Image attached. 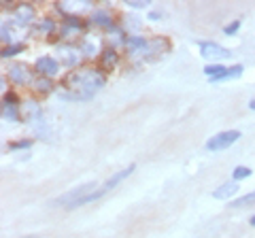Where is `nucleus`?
<instances>
[{"label":"nucleus","mask_w":255,"mask_h":238,"mask_svg":"<svg viewBox=\"0 0 255 238\" xmlns=\"http://www.w3.org/2000/svg\"><path fill=\"white\" fill-rule=\"evenodd\" d=\"M11 23L19 28H28L36 23V9L30 2H17L11 9Z\"/></svg>","instance_id":"nucleus-6"},{"label":"nucleus","mask_w":255,"mask_h":238,"mask_svg":"<svg viewBox=\"0 0 255 238\" xmlns=\"http://www.w3.org/2000/svg\"><path fill=\"white\" fill-rule=\"evenodd\" d=\"M236 192H238V183H236V181H226V183H221L213 192V198H215V200H230V198H232Z\"/></svg>","instance_id":"nucleus-20"},{"label":"nucleus","mask_w":255,"mask_h":238,"mask_svg":"<svg viewBox=\"0 0 255 238\" xmlns=\"http://www.w3.org/2000/svg\"><path fill=\"white\" fill-rule=\"evenodd\" d=\"M32 90H34L36 96H49L55 92V83L49 77H36L34 83H32Z\"/></svg>","instance_id":"nucleus-19"},{"label":"nucleus","mask_w":255,"mask_h":238,"mask_svg":"<svg viewBox=\"0 0 255 238\" xmlns=\"http://www.w3.org/2000/svg\"><path fill=\"white\" fill-rule=\"evenodd\" d=\"M134 170H136V164H130L128 168L119 170V172H115V174H111V177L105 181V185H102V187H105L107 192H111V189H115L119 183H122V181H126L128 177H130V174H132Z\"/></svg>","instance_id":"nucleus-18"},{"label":"nucleus","mask_w":255,"mask_h":238,"mask_svg":"<svg viewBox=\"0 0 255 238\" xmlns=\"http://www.w3.org/2000/svg\"><path fill=\"white\" fill-rule=\"evenodd\" d=\"M255 204V192H249L241 198H236V200H230V209H243V206H251Z\"/></svg>","instance_id":"nucleus-26"},{"label":"nucleus","mask_w":255,"mask_h":238,"mask_svg":"<svg viewBox=\"0 0 255 238\" xmlns=\"http://www.w3.org/2000/svg\"><path fill=\"white\" fill-rule=\"evenodd\" d=\"M149 0H130V2H128V6H130V9H149Z\"/></svg>","instance_id":"nucleus-33"},{"label":"nucleus","mask_w":255,"mask_h":238,"mask_svg":"<svg viewBox=\"0 0 255 238\" xmlns=\"http://www.w3.org/2000/svg\"><path fill=\"white\" fill-rule=\"evenodd\" d=\"M226 70H228V66H223V64H206L204 66V75H206V79H209L211 83H215L223 73H226Z\"/></svg>","instance_id":"nucleus-24"},{"label":"nucleus","mask_w":255,"mask_h":238,"mask_svg":"<svg viewBox=\"0 0 255 238\" xmlns=\"http://www.w3.org/2000/svg\"><path fill=\"white\" fill-rule=\"evenodd\" d=\"M34 73L38 77L55 79L62 73V66H60V62L55 60L53 55H41V58H36V62H34Z\"/></svg>","instance_id":"nucleus-10"},{"label":"nucleus","mask_w":255,"mask_h":238,"mask_svg":"<svg viewBox=\"0 0 255 238\" xmlns=\"http://www.w3.org/2000/svg\"><path fill=\"white\" fill-rule=\"evenodd\" d=\"M30 128H32V132L36 134V136H41V138H47L49 136V123H47V119H45V115L43 117H38L36 121H32V123H28Z\"/></svg>","instance_id":"nucleus-23"},{"label":"nucleus","mask_w":255,"mask_h":238,"mask_svg":"<svg viewBox=\"0 0 255 238\" xmlns=\"http://www.w3.org/2000/svg\"><path fill=\"white\" fill-rule=\"evenodd\" d=\"M55 60L60 62V66L77 70V66L81 64L83 53L79 49L77 43H58L55 45Z\"/></svg>","instance_id":"nucleus-3"},{"label":"nucleus","mask_w":255,"mask_h":238,"mask_svg":"<svg viewBox=\"0 0 255 238\" xmlns=\"http://www.w3.org/2000/svg\"><path fill=\"white\" fill-rule=\"evenodd\" d=\"M60 30V23L55 21L53 17H41L36 19V23L32 26V32H34L36 36H51Z\"/></svg>","instance_id":"nucleus-15"},{"label":"nucleus","mask_w":255,"mask_h":238,"mask_svg":"<svg viewBox=\"0 0 255 238\" xmlns=\"http://www.w3.org/2000/svg\"><path fill=\"white\" fill-rule=\"evenodd\" d=\"M23 49H26V45H23V43H13L9 47H2L0 55H2V60H9V58H15L17 53H21Z\"/></svg>","instance_id":"nucleus-28"},{"label":"nucleus","mask_w":255,"mask_h":238,"mask_svg":"<svg viewBox=\"0 0 255 238\" xmlns=\"http://www.w3.org/2000/svg\"><path fill=\"white\" fill-rule=\"evenodd\" d=\"M2 119L11 123H19L23 119L21 113V105H9V102H2Z\"/></svg>","instance_id":"nucleus-21"},{"label":"nucleus","mask_w":255,"mask_h":238,"mask_svg":"<svg viewBox=\"0 0 255 238\" xmlns=\"http://www.w3.org/2000/svg\"><path fill=\"white\" fill-rule=\"evenodd\" d=\"M119 60H122V55H119L117 49H113V47H105L100 53V58H98V66L105 70V73H109V70H115L117 64H119Z\"/></svg>","instance_id":"nucleus-14"},{"label":"nucleus","mask_w":255,"mask_h":238,"mask_svg":"<svg viewBox=\"0 0 255 238\" xmlns=\"http://www.w3.org/2000/svg\"><path fill=\"white\" fill-rule=\"evenodd\" d=\"M251 168H249V166H236V168L232 170V181H236V183H238V181H243V179H249L251 177Z\"/></svg>","instance_id":"nucleus-29"},{"label":"nucleus","mask_w":255,"mask_h":238,"mask_svg":"<svg viewBox=\"0 0 255 238\" xmlns=\"http://www.w3.org/2000/svg\"><path fill=\"white\" fill-rule=\"evenodd\" d=\"M164 17V11H149V15H147V19H151V21H159V19H162Z\"/></svg>","instance_id":"nucleus-34"},{"label":"nucleus","mask_w":255,"mask_h":238,"mask_svg":"<svg viewBox=\"0 0 255 238\" xmlns=\"http://www.w3.org/2000/svg\"><path fill=\"white\" fill-rule=\"evenodd\" d=\"M128 36L130 34L126 32V28L122 26V23H117V26H113L107 32V43H109V47H113V49H117V47H126Z\"/></svg>","instance_id":"nucleus-17"},{"label":"nucleus","mask_w":255,"mask_h":238,"mask_svg":"<svg viewBox=\"0 0 255 238\" xmlns=\"http://www.w3.org/2000/svg\"><path fill=\"white\" fill-rule=\"evenodd\" d=\"M243 70H245V66H243V64L228 66V70H226V73H223V75H221V77H219L215 83H219V81H230V79H238V77L243 75Z\"/></svg>","instance_id":"nucleus-27"},{"label":"nucleus","mask_w":255,"mask_h":238,"mask_svg":"<svg viewBox=\"0 0 255 238\" xmlns=\"http://www.w3.org/2000/svg\"><path fill=\"white\" fill-rule=\"evenodd\" d=\"M32 142H34V138H19V140L9 142V149L11 151H17V149H30Z\"/></svg>","instance_id":"nucleus-30"},{"label":"nucleus","mask_w":255,"mask_h":238,"mask_svg":"<svg viewBox=\"0 0 255 238\" xmlns=\"http://www.w3.org/2000/svg\"><path fill=\"white\" fill-rule=\"evenodd\" d=\"M249 109H251V111H255V98L249 102Z\"/></svg>","instance_id":"nucleus-36"},{"label":"nucleus","mask_w":255,"mask_h":238,"mask_svg":"<svg viewBox=\"0 0 255 238\" xmlns=\"http://www.w3.org/2000/svg\"><path fill=\"white\" fill-rule=\"evenodd\" d=\"M55 9H58V13L62 15V17H81L83 13L87 11H94V6L90 0H81V2H73V0H66V2H58L55 4Z\"/></svg>","instance_id":"nucleus-9"},{"label":"nucleus","mask_w":255,"mask_h":238,"mask_svg":"<svg viewBox=\"0 0 255 238\" xmlns=\"http://www.w3.org/2000/svg\"><path fill=\"white\" fill-rule=\"evenodd\" d=\"M0 38H2V45L4 47H9V45H13V23H11V19L9 21H2V26H0Z\"/></svg>","instance_id":"nucleus-25"},{"label":"nucleus","mask_w":255,"mask_h":238,"mask_svg":"<svg viewBox=\"0 0 255 238\" xmlns=\"http://www.w3.org/2000/svg\"><path fill=\"white\" fill-rule=\"evenodd\" d=\"M23 238H36V236H23Z\"/></svg>","instance_id":"nucleus-37"},{"label":"nucleus","mask_w":255,"mask_h":238,"mask_svg":"<svg viewBox=\"0 0 255 238\" xmlns=\"http://www.w3.org/2000/svg\"><path fill=\"white\" fill-rule=\"evenodd\" d=\"M96 189H98V183H96V181H90V183L77 185V187L70 189V192L58 196V198H55V200H51L49 204H51V206H66V209H70V206H73L77 200H81L83 196L96 192Z\"/></svg>","instance_id":"nucleus-5"},{"label":"nucleus","mask_w":255,"mask_h":238,"mask_svg":"<svg viewBox=\"0 0 255 238\" xmlns=\"http://www.w3.org/2000/svg\"><path fill=\"white\" fill-rule=\"evenodd\" d=\"M2 102H9V105H21V100H19V96L15 92H6V94H2Z\"/></svg>","instance_id":"nucleus-32"},{"label":"nucleus","mask_w":255,"mask_h":238,"mask_svg":"<svg viewBox=\"0 0 255 238\" xmlns=\"http://www.w3.org/2000/svg\"><path fill=\"white\" fill-rule=\"evenodd\" d=\"M107 85V73L100 66H83L64 77L58 96L68 102H90Z\"/></svg>","instance_id":"nucleus-1"},{"label":"nucleus","mask_w":255,"mask_h":238,"mask_svg":"<svg viewBox=\"0 0 255 238\" xmlns=\"http://www.w3.org/2000/svg\"><path fill=\"white\" fill-rule=\"evenodd\" d=\"M21 113H23V117H26L28 123L36 121L38 117L45 115V113H43V107L38 105L36 98H26V100H23V102H21Z\"/></svg>","instance_id":"nucleus-16"},{"label":"nucleus","mask_w":255,"mask_h":238,"mask_svg":"<svg viewBox=\"0 0 255 238\" xmlns=\"http://www.w3.org/2000/svg\"><path fill=\"white\" fill-rule=\"evenodd\" d=\"M6 79L15 85V87H32L34 83V68H30L26 62H11L9 66H6Z\"/></svg>","instance_id":"nucleus-4"},{"label":"nucleus","mask_w":255,"mask_h":238,"mask_svg":"<svg viewBox=\"0 0 255 238\" xmlns=\"http://www.w3.org/2000/svg\"><path fill=\"white\" fill-rule=\"evenodd\" d=\"M249 226H251V228H255V215H251V217H249Z\"/></svg>","instance_id":"nucleus-35"},{"label":"nucleus","mask_w":255,"mask_h":238,"mask_svg":"<svg viewBox=\"0 0 255 238\" xmlns=\"http://www.w3.org/2000/svg\"><path fill=\"white\" fill-rule=\"evenodd\" d=\"M200 55L204 60H209L211 64H221L223 60L232 58V51H230L228 47L215 43V41H202L200 43Z\"/></svg>","instance_id":"nucleus-7"},{"label":"nucleus","mask_w":255,"mask_h":238,"mask_svg":"<svg viewBox=\"0 0 255 238\" xmlns=\"http://www.w3.org/2000/svg\"><path fill=\"white\" fill-rule=\"evenodd\" d=\"M90 23L96 28H100V30H105V32H109L113 26H117L113 13H111L109 9H94L90 13Z\"/></svg>","instance_id":"nucleus-13"},{"label":"nucleus","mask_w":255,"mask_h":238,"mask_svg":"<svg viewBox=\"0 0 255 238\" xmlns=\"http://www.w3.org/2000/svg\"><path fill=\"white\" fill-rule=\"evenodd\" d=\"M77 45H79V49H81L83 58H87V60L100 58L102 49H105V47H102V43H100V38L96 36V34H85Z\"/></svg>","instance_id":"nucleus-12"},{"label":"nucleus","mask_w":255,"mask_h":238,"mask_svg":"<svg viewBox=\"0 0 255 238\" xmlns=\"http://www.w3.org/2000/svg\"><path fill=\"white\" fill-rule=\"evenodd\" d=\"M90 26H92L90 19H83V17H62L60 30H58L60 43H79L87 34Z\"/></svg>","instance_id":"nucleus-2"},{"label":"nucleus","mask_w":255,"mask_h":238,"mask_svg":"<svg viewBox=\"0 0 255 238\" xmlns=\"http://www.w3.org/2000/svg\"><path fill=\"white\" fill-rule=\"evenodd\" d=\"M122 26L126 28V32L128 34H140V28H142V21H140V17L138 15H128V17L124 19V23Z\"/></svg>","instance_id":"nucleus-22"},{"label":"nucleus","mask_w":255,"mask_h":238,"mask_svg":"<svg viewBox=\"0 0 255 238\" xmlns=\"http://www.w3.org/2000/svg\"><path fill=\"white\" fill-rule=\"evenodd\" d=\"M168 51H170V41L166 36L149 38V45H147V51H145V62H157Z\"/></svg>","instance_id":"nucleus-11"},{"label":"nucleus","mask_w":255,"mask_h":238,"mask_svg":"<svg viewBox=\"0 0 255 238\" xmlns=\"http://www.w3.org/2000/svg\"><path fill=\"white\" fill-rule=\"evenodd\" d=\"M238 138H241V132L238 130H226V132H219L215 136H211L204 147H206V151H223V149L232 147Z\"/></svg>","instance_id":"nucleus-8"},{"label":"nucleus","mask_w":255,"mask_h":238,"mask_svg":"<svg viewBox=\"0 0 255 238\" xmlns=\"http://www.w3.org/2000/svg\"><path fill=\"white\" fill-rule=\"evenodd\" d=\"M238 28H241V19H234L232 23H228V26L223 28V32H226L228 36H234L238 32Z\"/></svg>","instance_id":"nucleus-31"}]
</instances>
